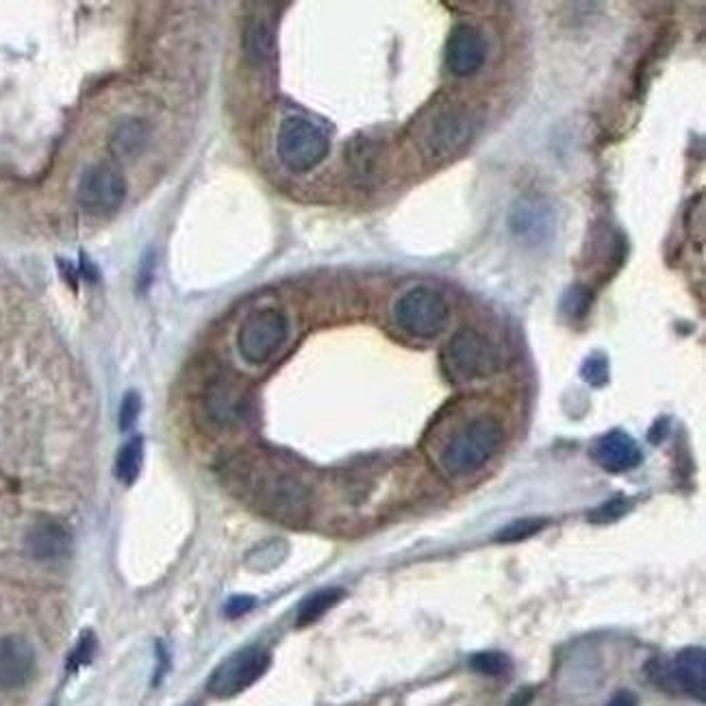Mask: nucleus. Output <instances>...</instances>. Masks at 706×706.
Instances as JSON below:
<instances>
[{"mask_svg": "<svg viewBox=\"0 0 706 706\" xmlns=\"http://www.w3.org/2000/svg\"><path fill=\"white\" fill-rule=\"evenodd\" d=\"M504 441V428L496 415H476L450 435L439 452V465L448 476H470L498 455Z\"/></svg>", "mask_w": 706, "mask_h": 706, "instance_id": "f257e3e1", "label": "nucleus"}, {"mask_svg": "<svg viewBox=\"0 0 706 706\" xmlns=\"http://www.w3.org/2000/svg\"><path fill=\"white\" fill-rule=\"evenodd\" d=\"M472 116L459 100L435 98L418 120V144L422 153L433 159H446L470 140Z\"/></svg>", "mask_w": 706, "mask_h": 706, "instance_id": "f03ea898", "label": "nucleus"}, {"mask_svg": "<svg viewBox=\"0 0 706 706\" xmlns=\"http://www.w3.org/2000/svg\"><path fill=\"white\" fill-rule=\"evenodd\" d=\"M441 363L452 381L470 383L494 376L500 370L502 357L489 337L474 329H461L446 344Z\"/></svg>", "mask_w": 706, "mask_h": 706, "instance_id": "7ed1b4c3", "label": "nucleus"}, {"mask_svg": "<svg viewBox=\"0 0 706 706\" xmlns=\"http://www.w3.org/2000/svg\"><path fill=\"white\" fill-rule=\"evenodd\" d=\"M329 148V135L302 116L285 118L276 133V155L287 170L296 174L318 168L329 155Z\"/></svg>", "mask_w": 706, "mask_h": 706, "instance_id": "20e7f679", "label": "nucleus"}, {"mask_svg": "<svg viewBox=\"0 0 706 706\" xmlns=\"http://www.w3.org/2000/svg\"><path fill=\"white\" fill-rule=\"evenodd\" d=\"M289 337L285 313L274 307L252 311L237 331V350L252 365L268 363Z\"/></svg>", "mask_w": 706, "mask_h": 706, "instance_id": "39448f33", "label": "nucleus"}, {"mask_svg": "<svg viewBox=\"0 0 706 706\" xmlns=\"http://www.w3.org/2000/svg\"><path fill=\"white\" fill-rule=\"evenodd\" d=\"M394 315L402 331L420 339H433L448 326L450 307L435 289L413 287L398 298Z\"/></svg>", "mask_w": 706, "mask_h": 706, "instance_id": "423d86ee", "label": "nucleus"}, {"mask_svg": "<svg viewBox=\"0 0 706 706\" xmlns=\"http://www.w3.org/2000/svg\"><path fill=\"white\" fill-rule=\"evenodd\" d=\"M648 672L652 683L667 693H685L698 702L706 700V654L702 648L680 650L672 661H652Z\"/></svg>", "mask_w": 706, "mask_h": 706, "instance_id": "0eeeda50", "label": "nucleus"}, {"mask_svg": "<svg viewBox=\"0 0 706 706\" xmlns=\"http://www.w3.org/2000/svg\"><path fill=\"white\" fill-rule=\"evenodd\" d=\"M270 663V652L259 646L237 650L216 667V672L209 678L207 689L211 696L216 698H235L248 687L255 685L257 680L270 670Z\"/></svg>", "mask_w": 706, "mask_h": 706, "instance_id": "6e6552de", "label": "nucleus"}, {"mask_svg": "<svg viewBox=\"0 0 706 706\" xmlns=\"http://www.w3.org/2000/svg\"><path fill=\"white\" fill-rule=\"evenodd\" d=\"M126 179L107 163L85 168L79 181V205L92 216H109L118 211L126 198Z\"/></svg>", "mask_w": 706, "mask_h": 706, "instance_id": "1a4fd4ad", "label": "nucleus"}, {"mask_svg": "<svg viewBox=\"0 0 706 706\" xmlns=\"http://www.w3.org/2000/svg\"><path fill=\"white\" fill-rule=\"evenodd\" d=\"M446 66L455 77H472L485 66L487 40L472 24L452 29L446 44Z\"/></svg>", "mask_w": 706, "mask_h": 706, "instance_id": "9d476101", "label": "nucleus"}, {"mask_svg": "<svg viewBox=\"0 0 706 706\" xmlns=\"http://www.w3.org/2000/svg\"><path fill=\"white\" fill-rule=\"evenodd\" d=\"M509 226L513 235L526 246H541L552 239L557 218L548 203L537 198H524L513 207Z\"/></svg>", "mask_w": 706, "mask_h": 706, "instance_id": "9b49d317", "label": "nucleus"}, {"mask_svg": "<svg viewBox=\"0 0 706 706\" xmlns=\"http://www.w3.org/2000/svg\"><path fill=\"white\" fill-rule=\"evenodd\" d=\"M35 672V650L20 635L0 637V691L24 687Z\"/></svg>", "mask_w": 706, "mask_h": 706, "instance_id": "f8f14e48", "label": "nucleus"}, {"mask_svg": "<svg viewBox=\"0 0 706 706\" xmlns=\"http://www.w3.org/2000/svg\"><path fill=\"white\" fill-rule=\"evenodd\" d=\"M596 463L602 470L620 474L637 468L641 463V448L637 441L624 431H611L607 435H602L594 450H591Z\"/></svg>", "mask_w": 706, "mask_h": 706, "instance_id": "ddd939ff", "label": "nucleus"}, {"mask_svg": "<svg viewBox=\"0 0 706 706\" xmlns=\"http://www.w3.org/2000/svg\"><path fill=\"white\" fill-rule=\"evenodd\" d=\"M27 550L37 561H59L72 552V533L55 520H42L29 528Z\"/></svg>", "mask_w": 706, "mask_h": 706, "instance_id": "4468645a", "label": "nucleus"}, {"mask_svg": "<svg viewBox=\"0 0 706 706\" xmlns=\"http://www.w3.org/2000/svg\"><path fill=\"white\" fill-rule=\"evenodd\" d=\"M207 411L220 424H233L244 418L246 394L229 378H216L207 389Z\"/></svg>", "mask_w": 706, "mask_h": 706, "instance_id": "2eb2a0df", "label": "nucleus"}, {"mask_svg": "<svg viewBox=\"0 0 706 706\" xmlns=\"http://www.w3.org/2000/svg\"><path fill=\"white\" fill-rule=\"evenodd\" d=\"M148 142V126L142 120H124L113 131L111 148L122 159H133L144 153Z\"/></svg>", "mask_w": 706, "mask_h": 706, "instance_id": "dca6fc26", "label": "nucleus"}, {"mask_svg": "<svg viewBox=\"0 0 706 706\" xmlns=\"http://www.w3.org/2000/svg\"><path fill=\"white\" fill-rule=\"evenodd\" d=\"M344 600V591L339 589V587H326V589H320V591H315V594H311L309 598H305L300 602V609H298V615H296V624L302 628V626H311L320 620V617H324L326 613H329L337 602H342Z\"/></svg>", "mask_w": 706, "mask_h": 706, "instance_id": "f3484780", "label": "nucleus"}, {"mask_svg": "<svg viewBox=\"0 0 706 706\" xmlns=\"http://www.w3.org/2000/svg\"><path fill=\"white\" fill-rule=\"evenodd\" d=\"M142 465H144V439L133 437L120 448L116 457V470L113 472H116V478L124 485H133L142 472Z\"/></svg>", "mask_w": 706, "mask_h": 706, "instance_id": "a211bd4d", "label": "nucleus"}, {"mask_svg": "<svg viewBox=\"0 0 706 706\" xmlns=\"http://www.w3.org/2000/svg\"><path fill=\"white\" fill-rule=\"evenodd\" d=\"M246 50L252 59L266 61L272 57L274 50V35L266 20H252L246 31Z\"/></svg>", "mask_w": 706, "mask_h": 706, "instance_id": "6ab92c4d", "label": "nucleus"}, {"mask_svg": "<svg viewBox=\"0 0 706 706\" xmlns=\"http://www.w3.org/2000/svg\"><path fill=\"white\" fill-rule=\"evenodd\" d=\"M470 667L483 676H504L511 670V661L502 652H478L470 659Z\"/></svg>", "mask_w": 706, "mask_h": 706, "instance_id": "aec40b11", "label": "nucleus"}, {"mask_svg": "<svg viewBox=\"0 0 706 706\" xmlns=\"http://www.w3.org/2000/svg\"><path fill=\"white\" fill-rule=\"evenodd\" d=\"M544 526H546V520H537V518L515 520L513 524H509L507 528H504V531L498 533V541H504V544H515V541L533 537Z\"/></svg>", "mask_w": 706, "mask_h": 706, "instance_id": "412c9836", "label": "nucleus"}, {"mask_svg": "<svg viewBox=\"0 0 706 706\" xmlns=\"http://www.w3.org/2000/svg\"><path fill=\"white\" fill-rule=\"evenodd\" d=\"M142 413V398L137 392H129L124 396L122 405H120V415H118V424L122 433H129L131 428L140 420Z\"/></svg>", "mask_w": 706, "mask_h": 706, "instance_id": "4be33fe9", "label": "nucleus"}, {"mask_svg": "<svg viewBox=\"0 0 706 706\" xmlns=\"http://www.w3.org/2000/svg\"><path fill=\"white\" fill-rule=\"evenodd\" d=\"M591 300L594 298H591L587 287H572L563 298V311L570 313L572 318H583L591 307Z\"/></svg>", "mask_w": 706, "mask_h": 706, "instance_id": "5701e85b", "label": "nucleus"}, {"mask_svg": "<svg viewBox=\"0 0 706 706\" xmlns=\"http://www.w3.org/2000/svg\"><path fill=\"white\" fill-rule=\"evenodd\" d=\"M581 374L589 385L600 387L609 381V363L602 355H594L585 361Z\"/></svg>", "mask_w": 706, "mask_h": 706, "instance_id": "b1692460", "label": "nucleus"}, {"mask_svg": "<svg viewBox=\"0 0 706 706\" xmlns=\"http://www.w3.org/2000/svg\"><path fill=\"white\" fill-rule=\"evenodd\" d=\"M94 652H96V639L92 633H85L79 639L77 648H74V652L70 654V670H79V667L90 663L94 659Z\"/></svg>", "mask_w": 706, "mask_h": 706, "instance_id": "393cba45", "label": "nucleus"}, {"mask_svg": "<svg viewBox=\"0 0 706 706\" xmlns=\"http://www.w3.org/2000/svg\"><path fill=\"white\" fill-rule=\"evenodd\" d=\"M626 502H628V500H624V498H615V500H611V502H607V504H602V507H600L598 511H594V515H591V518H594L596 522H611V520H617V518H620V515L628 509Z\"/></svg>", "mask_w": 706, "mask_h": 706, "instance_id": "a878e982", "label": "nucleus"}, {"mask_svg": "<svg viewBox=\"0 0 706 706\" xmlns=\"http://www.w3.org/2000/svg\"><path fill=\"white\" fill-rule=\"evenodd\" d=\"M252 607H255V598H250V596H235L231 598L229 602H226V617H231V620H235V617H242L246 615Z\"/></svg>", "mask_w": 706, "mask_h": 706, "instance_id": "bb28decb", "label": "nucleus"}, {"mask_svg": "<svg viewBox=\"0 0 706 706\" xmlns=\"http://www.w3.org/2000/svg\"><path fill=\"white\" fill-rule=\"evenodd\" d=\"M607 706H639V702H637L635 693L620 691V693H615V696L611 698V702Z\"/></svg>", "mask_w": 706, "mask_h": 706, "instance_id": "cd10ccee", "label": "nucleus"}]
</instances>
